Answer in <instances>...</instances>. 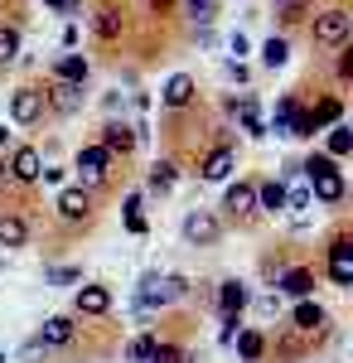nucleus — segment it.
Masks as SVG:
<instances>
[{
	"mask_svg": "<svg viewBox=\"0 0 353 363\" xmlns=\"http://www.w3.org/2000/svg\"><path fill=\"white\" fill-rule=\"evenodd\" d=\"M121 25H126V20H121V10H116V5H97V15H92V29H97L102 39H116V34H121Z\"/></svg>",
	"mask_w": 353,
	"mask_h": 363,
	"instance_id": "17",
	"label": "nucleus"
},
{
	"mask_svg": "<svg viewBox=\"0 0 353 363\" xmlns=\"http://www.w3.org/2000/svg\"><path fill=\"white\" fill-rule=\"evenodd\" d=\"M286 58H291V44H286V39H267V44H262V63H267V68H281V63H286Z\"/></svg>",
	"mask_w": 353,
	"mask_h": 363,
	"instance_id": "24",
	"label": "nucleus"
},
{
	"mask_svg": "<svg viewBox=\"0 0 353 363\" xmlns=\"http://www.w3.org/2000/svg\"><path fill=\"white\" fill-rule=\"evenodd\" d=\"M305 5H310V0H276V15H281V20H300Z\"/></svg>",
	"mask_w": 353,
	"mask_h": 363,
	"instance_id": "35",
	"label": "nucleus"
},
{
	"mask_svg": "<svg viewBox=\"0 0 353 363\" xmlns=\"http://www.w3.org/2000/svg\"><path fill=\"white\" fill-rule=\"evenodd\" d=\"M150 189H155V194L174 189V165H169V160H160V165L150 169Z\"/></svg>",
	"mask_w": 353,
	"mask_h": 363,
	"instance_id": "31",
	"label": "nucleus"
},
{
	"mask_svg": "<svg viewBox=\"0 0 353 363\" xmlns=\"http://www.w3.org/2000/svg\"><path fill=\"white\" fill-rule=\"evenodd\" d=\"M223 208H232V213H252V208H257V184H247V179L228 184V199H223Z\"/></svg>",
	"mask_w": 353,
	"mask_h": 363,
	"instance_id": "11",
	"label": "nucleus"
},
{
	"mask_svg": "<svg viewBox=\"0 0 353 363\" xmlns=\"http://www.w3.org/2000/svg\"><path fill=\"white\" fill-rule=\"evenodd\" d=\"M218 306H223V315H242V306H247V286H242V281H223V291H218Z\"/></svg>",
	"mask_w": 353,
	"mask_h": 363,
	"instance_id": "19",
	"label": "nucleus"
},
{
	"mask_svg": "<svg viewBox=\"0 0 353 363\" xmlns=\"http://www.w3.org/2000/svg\"><path fill=\"white\" fill-rule=\"evenodd\" d=\"M78 310L82 315H107L111 310V291L107 286H82L78 291Z\"/></svg>",
	"mask_w": 353,
	"mask_h": 363,
	"instance_id": "12",
	"label": "nucleus"
},
{
	"mask_svg": "<svg viewBox=\"0 0 353 363\" xmlns=\"http://www.w3.org/2000/svg\"><path fill=\"white\" fill-rule=\"evenodd\" d=\"M39 169H44V160H39V150H34V145H20V150L10 155V174H15L20 184H34V179H39Z\"/></svg>",
	"mask_w": 353,
	"mask_h": 363,
	"instance_id": "7",
	"label": "nucleus"
},
{
	"mask_svg": "<svg viewBox=\"0 0 353 363\" xmlns=\"http://www.w3.org/2000/svg\"><path fill=\"white\" fill-rule=\"evenodd\" d=\"M334 121H339V102H334V97H325V102L310 112V126L320 131V126H334Z\"/></svg>",
	"mask_w": 353,
	"mask_h": 363,
	"instance_id": "28",
	"label": "nucleus"
},
{
	"mask_svg": "<svg viewBox=\"0 0 353 363\" xmlns=\"http://www.w3.org/2000/svg\"><path fill=\"white\" fill-rule=\"evenodd\" d=\"M29 228L25 218H15V213H0V247H25Z\"/></svg>",
	"mask_w": 353,
	"mask_h": 363,
	"instance_id": "18",
	"label": "nucleus"
},
{
	"mask_svg": "<svg viewBox=\"0 0 353 363\" xmlns=\"http://www.w3.org/2000/svg\"><path fill=\"white\" fill-rule=\"evenodd\" d=\"M228 174H232V150H228V145H218L213 155L203 160V179H228Z\"/></svg>",
	"mask_w": 353,
	"mask_h": 363,
	"instance_id": "22",
	"label": "nucleus"
},
{
	"mask_svg": "<svg viewBox=\"0 0 353 363\" xmlns=\"http://www.w3.org/2000/svg\"><path fill=\"white\" fill-rule=\"evenodd\" d=\"M218 15V0H189V20L194 25H213Z\"/></svg>",
	"mask_w": 353,
	"mask_h": 363,
	"instance_id": "32",
	"label": "nucleus"
},
{
	"mask_svg": "<svg viewBox=\"0 0 353 363\" xmlns=\"http://www.w3.org/2000/svg\"><path fill=\"white\" fill-rule=\"evenodd\" d=\"M136 203H140V199H131V203H126V208H131V213H126V228H131V233H145V218L136 213Z\"/></svg>",
	"mask_w": 353,
	"mask_h": 363,
	"instance_id": "38",
	"label": "nucleus"
},
{
	"mask_svg": "<svg viewBox=\"0 0 353 363\" xmlns=\"http://www.w3.org/2000/svg\"><path fill=\"white\" fill-rule=\"evenodd\" d=\"M296 116H300L296 97H281V102H276V116H271V131H281V136H291V126H296Z\"/></svg>",
	"mask_w": 353,
	"mask_h": 363,
	"instance_id": "23",
	"label": "nucleus"
},
{
	"mask_svg": "<svg viewBox=\"0 0 353 363\" xmlns=\"http://www.w3.org/2000/svg\"><path fill=\"white\" fill-rule=\"evenodd\" d=\"M150 354H155V339H136L131 344V363H150Z\"/></svg>",
	"mask_w": 353,
	"mask_h": 363,
	"instance_id": "36",
	"label": "nucleus"
},
{
	"mask_svg": "<svg viewBox=\"0 0 353 363\" xmlns=\"http://www.w3.org/2000/svg\"><path fill=\"white\" fill-rule=\"evenodd\" d=\"M44 5H54V10H58V15H73V10H78V5H82V0H44Z\"/></svg>",
	"mask_w": 353,
	"mask_h": 363,
	"instance_id": "39",
	"label": "nucleus"
},
{
	"mask_svg": "<svg viewBox=\"0 0 353 363\" xmlns=\"http://www.w3.org/2000/svg\"><path fill=\"white\" fill-rule=\"evenodd\" d=\"M68 339H73V320H68V315L44 320V330H39V349H63Z\"/></svg>",
	"mask_w": 353,
	"mask_h": 363,
	"instance_id": "8",
	"label": "nucleus"
},
{
	"mask_svg": "<svg viewBox=\"0 0 353 363\" xmlns=\"http://www.w3.org/2000/svg\"><path fill=\"white\" fill-rule=\"evenodd\" d=\"M131 145H136V126H126V121H111L107 131H102V150H121L126 155Z\"/></svg>",
	"mask_w": 353,
	"mask_h": 363,
	"instance_id": "13",
	"label": "nucleus"
},
{
	"mask_svg": "<svg viewBox=\"0 0 353 363\" xmlns=\"http://www.w3.org/2000/svg\"><path fill=\"white\" fill-rule=\"evenodd\" d=\"M329 277H334V286H353V242L349 238H339L329 247Z\"/></svg>",
	"mask_w": 353,
	"mask_h": 363,
	"instance_id": "6",
	"label": "nucleus"
},
{
	"mask_svg": "<svg viewBox=\"0 0 353 363\" xmlns=\"http://www.w3.org/2000/svg\"><path fill=\"white\" fill-rule=\"evenodd\" d=\"M232 112L242 116V126H247V136H267V126H262V116H257V97L247 92L242 102H232Z\"/></svg>",
	"mask_w": 353,
	"mask_h": 363,
	"instance_id": "21",
	"label": "nucleus"
},
{
	"mask_svg": "<svg viewBox=\"0 0 353 363\" xmlns=\"http://www.w3.org/2000/svg\"><path fill=\"white\" fill-rule=\"evenodd\" d=\"M189 291V281L184 277H145L140 281V315L155 306H169V301H179Z\"/></svg>",
	"mask_w": 353,
	"mask_h": 363,
	"instance_id": "2",
	"label": "nucleus"
},
{
	"mask_svg": "<svg viewBox=\"0 0 353 363\" xmlns=\"http://www.w3.org/2000/svg\"><path fill=\"white\" fill-rule=\"evenodd\" d=\"M329 131H334V136H329V155H349V150H353V131H349V126H339V121H334Z\"/></svg>",
	"mask_w": 353,
	"mask_h": 363,
	"instance_id": "30",
	"label": "nucleus"
},
{
	"mask_svg": "<svg viewBox=\"0 0 353 363\" xmlns=\"http://www.w3.org/2000/svg\"><path fill=\"white\" fill-rule=\"evenodd\" d=\"M78 277H82L78 267H54V272H49V277H44V281H49V286H73V281H78Z\"/></svg>",
	"mask_w": 353,
	"mask_h": 363,
	"instance_id": "34",
	"label": "nucleus"
},
{
	"mask_svg": "<svg viewBox=\"0 0 353 363\" xmlns=\"http://www.w3.org/2000/svg\"><path fill=\"white\" fill-rule=\"evenodd\" d=\"M150 363H184V354H179V349H169V344H155Z\"/></svg>",
	"mask_w": 353,
	"mask_h": 363,
	"instance_id": "37",
	"label": "nucleus"
},
{
	"mask_svg": "<svg viewBox=\"0 0 353 363\" xmlns=\"http://www.w3.org/2000/svg\"><path fill=\"white\" fill-rule=\"evenodd\" d=\"M15 58H20V29L0 25V63H15Z\"/></svg>",
	"mask_w": 353,
	"mask_h": 363,
	"instance_id": "25",
	"label": "nucleus"
},
{
	"mask_svg": "<svg viewBox=\"0 0 353 363\" xmlns=\"http://www.w3.org/2000/svg\"><path fill=\"white\" fill-rule=\"evenodd\" d=\"M320 325H325V310L310 306V301H300L296 306V330H320Z\"/></svg>",
	"mask_w": 353,
	"mask_h": 363,
	"instance_id": "26",
	"label": "nucleus"
},
{
	"mask_svg": "<svg viewBox=\"0 0 353 363\" xmlns=\"http://www.w3.org/2000/svg\"><path fill=\"white\" fill-rule=\"evenodd\" d=\"M218 233H223V228H218V218L208 213V208H194L189 218H184V238H189L194 247H208V242H218Z\"/></svg>",
	"mask_w": 353,
	"mask_h": 363,
	"instance_id": "4",
	"label": "nucleus"
},
{
	"mask_svg": "<svg viewBox=\"0 0 353 363\" xmlns=\"http://www.w3.org/2000/svg\"><path fill=\"white\" fill-rule=\"evenodd\" d=\"M194 92H198V87H194V78L189 73H174V78H169V83H164V107H189L194 102Z\"/></svg>",
	"mask_w": 353,
	"mask_h": 363,
	"instance_id": "9",
	"label": "nucleus"
},
{
	"mask_svg": "<svg viewBox=\"0 0 353 363\" xmlns=\"http://www.w3.org/2000/svg\"><path fill=\"white\" fill-rule=\"evenodd\" d=\"M49 102H54V112L73 116L82 107V87L78 83H54V87H49Z\"/></svg>",
	"mask_w": 353,
	"mask_h": 363,
	"instance_id": "10",
	"label": "nucleus"
},
{
	"mask_svg": "<svg viewBox=\"0 0 353 363\" xmlns=\"http://www.w3.org/2000/svg\"><path fill=\"white\" fill-rule=\"evenodd\" d=\"M107 160H111V150H102V145H87L78 155V169L87 174V179H102L107 174Z\"/></svg>",
	"mask_w": 353,
	"mask_h": 363,
	"instance_id": "16",
	"label": "nucleus"
},
{
	"mask_svg": "<svg viewBox=\"0 0 353 363\" xmlns=\"http://www.w3.org/2000/svg\"><path fill=\"white\" fill-rule=\"evenodd\" d=\"M10 116H15L20 126H34V121L44 116V92H34V87H20V92L10 97Z\"/></svg>",
	"mask_w": 353,
	"mask_h": 363,
	"instance_id": "5",
	"label": "nucleus"
},
{
	"mask_svg": "<svg viewBox=\"0 0 353 363\" xmlns=\"http://www.w3.org/2000/svg\"><path fill=\"white\" fill-rule=\"evenodd\" d=\"M310 286H315L310 272H286V277H281V291H286V296H310Z\"/></svg>",
	"mask_w": 353,
	"mask_h": 363,
	"instance_id": "27",
	"label": "nucleus"
},
{
	"mask_svg": "<svg viewBox=\"0 0 353 363\" xmlns=\"http://www.w3.org/2000/svg\"><path fill=\"white\" fill-rule=\"evenodd\" d=\"M305 174H310V189L320 194V203H339V199H344V174L334 169V160H325V155H310Z\"/></svg>",
	"mask_w": 353,
	"mask_h": 363,
	"instance_id": "1",
	"label": "nucleus"
},
{
	"mask_svg": "<svg viewBox=\"0 0 353 363\" xmlns=\"http://www.w3.org/2000/svg\"><path fill=\"white\" fill-rule=\"evenodd\" d=\"M54 83H87V58H78V54H63L58 58V68H54Z\"/></svg>",
	"mask_w": 353,
	"mask_h": 363,
	"instance_id": "14",
	"label": "nucleus"
},
{
	"mask_svg": "<svg viewBox=\"0 0 353 363\" xmlns=\"http://www.w3.org/2000/svg\"><path fill=\"white\" fill-rule=\"evenodd\" d=\"M87 208H92V203H87L82 189H63V194H58V213H63L68 223H82V218H87Z\"/></svg>",
	"mask_w": 353,
	"mask_h": 363,
	"instance_id": "15",
	"label": "nucleus"
},
{
	"mask_svg": "<svg viewBox=\"0 0 353 363\" xmlns=\"http://www.w3.org/2000/svg\"><path fill=\"white\" fill-rule=\"evenodd\" d=\"M286 208H310V189H305V184H291V189H286Z\"/></svg>",
	"mask_w": 353,
	"mask_h": 363,
	"instance_id": "33",
	"label": "nucleus"
},
{
	"mask_svg": "<svg viewBox=\"0 0 353 363\" xmlns=\"http://www.w3.org/2000/svg\"><path fill=\"white\" fill-rule=\"evenodd\" d=\"M257 203H262L267 213H281V208H286V184H281V179H267V184H257Z\"/></svg>",
	"mask_w": 353,
	"mask_h": 363,
	"instance_id": "20",
	"label": "nucleus"
},
{
	"mask_svg": "<svg viewBox=\"0 0 353 363\" xmlns=\"http://www.w3.org/2000/svg\"><path fill=\"white\" fill-rule=\"evenodd\" d=\"M349 29H353V15L344 5H329V10L315 15V44H344Z\"/></svg>",
	"mask_w": 353,
	"mask_h": 363,
	"instance_id": "3",
	"label": "nucleus"
},
{
	"mask_svg": "<svg viewBox=\"0 0 353 363\" xmlns=\"http://www.w3.org/2000/svg\"><path fill=\"white\" fill-rule=\"evenodd\" d=\"M232 344H237V354H242L247 363H257V359H262V349H267V344H262V335H252V330H247V335H237Z\"/></svg>",
	"mask_w": 353,
	"mask_h": 363,
	"instance_id": "29",
	"label": "nucleus"
}]
</instances>
